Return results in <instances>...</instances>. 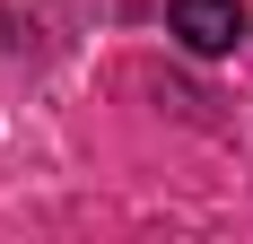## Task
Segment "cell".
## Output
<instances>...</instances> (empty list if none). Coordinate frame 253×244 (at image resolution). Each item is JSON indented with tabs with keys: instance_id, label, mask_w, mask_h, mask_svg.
Here are the masks:
<instances>
[{
	"instance_id": "obj_1",
	"label": "cell",
	"mask_w": 253,
	"mask_h": 244,
	"mask_svg": "<svg viewBox=\"0 0 253 244\" xmlns=\"http://www.w3.org/2000/svg\"><path fill=\"white\" fill-rule=\"evenodd\" d=\"M236 35H245V0H175V44L183 52H236Z\"/></svg>"
}]
</instances>
